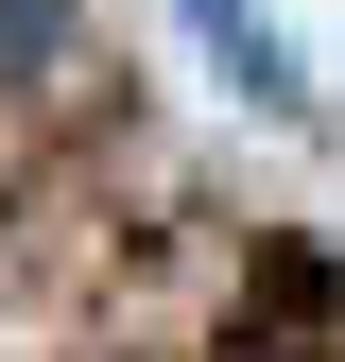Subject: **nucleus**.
Returning <instances> with one entry per match:
<instances>
[{"instance_id": "obj_1", "label": "nucleus", "mask_w": 345, "mask_h": 362, "mask_svg": "<svg viewBox=\"0 0 345 362\" xmlns=\"http://www.w3.org/2000/svg\"><path fill=\"white\" fill-rule=\"evenodd\" d=\"M190 35H207V52H242V86H259V104H311V86H293V52L242 18V0H190Z\"/></svg>"}, {"instance_id": "obj_2", "label": "nucleus", "mask_w": 345, "mask_h": 362, "mask_svg": "<svg viewBox=\"0 0 345 362\" xmlns=\"http://www.w3.org/2000/svg\"><path fill=\"white\" fill-rule=\"evenodd\" d=\"M52 35H69V0H0V86H18V69H52Z\"/></svg>"}]
</instances>
